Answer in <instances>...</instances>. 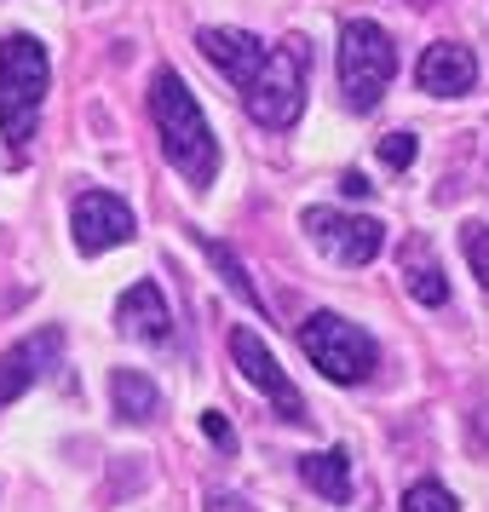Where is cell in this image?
<instances>
[{
	"mask_svg": "<svg viewBox=\"0 0 489 512\" xmlns=\"http://www.w3.org/2000/svg\"><path fill=\"white\" fill-rule=\"evenodd\" d=\"M305 236L334 265H369L386 248V225L380 219H357V213H334V208H305Z\"/></svg>",
	"mask_w": 489,
	"mask_h": 512,
	"instance_id": "8992f818",
	"label": "cell"
},
{
	"mask_svg": "<svg viewBox=\"0 0 489 512\" xmlns=\"http://www.w3.org/2000/svg\"><path fill=\"white\" fill-rule=\"evenodd\" d=\"M150 116H156L167 162L179 167L190 185H213L219 179V139H213L208 116H202V104H196V93L185 87L179 70H156V81H150Z\"/></svg>",
	"mask_w": 489,
	"mask_h": 512,
	"instance_id": "6da1fadb",
	"label": "cell"
},
{
	"mask_svg": "<svg viewBox=\"0 0 489 512\" xmlns=\"http://www.w3.org/2000/svg\"><path fill=\"white\" fill-rule=\"evenodd\" d=\"M380 162L392 167V173L415 167V133H386V139H380Z\"/></svg>",
	"mask_w": 489,
	"mask_h": 512,
	"instance_id": "d6986e66",
	"label": "cell"
},
{
	"mask_svg": "<svg viewBox=\"0 0 489 512\" xmlns=\"http://www.w3.org/2000/svg\"><path fill=\"white\" fill-rule=\"evenodd\" d=\"M461 254H466V265H472V277L484 282V294H489V225H466Z\"/></svg>",
	"mask_w": 489,
	"mask_h": 512,
	"instance_id": "ac0fdd59",
	"label": "cell"
},
{
	"mask_svg": "<svg viewBox=\"0 0 489 512\" xmlns=\"http://www.w3.org/2000/svg\"><path fill=\"white\" fill-rule=\"evenodd\" d=\"M300 351L328 374V380H340V386L369 380L374 363H380V346H374L369 328H363V323H346V317H334V311L305 317V323H300Z\"/></svg>",
	"mask_w": 489,
	"mask_h": 512,
	"instance_id": "5b68a950",
	"label": "cell"
},
{
	"mask_svg": "<svg viewBox=\"0 0 489 512\" xmlns=\"http://www.w3.org/2000/svg\"><path fill=\"white\" fill-rule=\"evenodd\" d=\"M202 432H208V443H219V449H231V426H225V415H219V409H208V415H202Z\"/></svg>",
	"mask_w": 489,
	"mask_h": 512,
	"instance_id": "ffe728a7",
	"label": "cell"
},
{
	"mask_svg": "<svg viewBox=\"0 0 489 512\" xmlns=\"http://www.w3.org/2000/svg\"><path fill=\"white\" fill-rule=\"evenodd\" d=\"M415 81H420V93H432V98H461L478 87V58L461 41H438V47L420 52Z\"/></svg>",
	"mask_w": 489,
	"mask_h": 512,
	"instance_id": "30bf717a",
	"label": "cell"
},
{
	"mask_svg": "<svg viewBox=\"0 0 489 512\" xmlns=\"http://www.w3.org/2000/svg\"><path fill=\"white\" fill-rule=\"evenodd\" d=\"M47 47L35 35H6L0 41V133H6V150H12V167L24 162L29 139H35V121H41V104H47Z\"/></svg>",
	"mask_w": 489,
	"mask_h": 512,
	"instance_id": "7a4b0ae2",
	"label": "cell"
},
{
	"mask_svg": "<svg viewBox=\"0 0 489 512\" xmlns=\"http://www.w3.org/2000/svg\"><path fill=\"white\" fill-rule=\"evenodd\" d=\"M231 357H236V369H242V380H254L259 392L277 403L282 420H305V397L294 392V380L282 374V363L265 351V340H259L254 328H231Z\"/></svg>",
	"mask_w": 489,
	"mask_h": 512,
	"instance_id": "ba28073f",
	"label": "cell"
},
{
	"mask_svg": "<svg viewBox=\"0 0 489 512\" xmlns=\"http://www.w3.org/2000/svg\"><path fill=\"white\" fill-rule=\"evenodd\" d=\"M397 512H461V507H455V495H449L443 484L420 478V484H409V495H403V507Z\"/></svg>",
	"mask_w": 489,
	"mask_h": 512,
	"instance_id": "e0dca14e",
	"label": "cell"
},
{
	"mask_svg": "<svg viewBox=\"0 0 489 512\" xmlns=\"http://www.w3.org/2000/svg\"><path fill=\"white\" fill-rule=\"evenodd\" d=\"M397 75V47L374 18H346L340 24V104L351 116H369L386 98Z\"/></svg>",
	"mask_w": 489,
	"mask_h": 512,
	"instance_id": "3957f363",
	"label": "cell"
},
{
	"mask_svg": "<svg viewBox=\"0 0 489 512\" xmlns=\"http://www.w3.org/2000/svg\"><path fill=\"white\" fill-rule=\"evenodd\" d=\"M196 47L208 52V64L225 70L231 87H248V81L259 75V64H265V52H271L259 35H248V29H202Z\"/></svg>",
	"mask_w": 489,
	"mask_h": 512,
	"instance_id": "7c38bea8",
	"label": "cell"
},
{
	"mask_svg": "<svg viewBox=\"0 0 489 512\" xmlns=\"http://www.w3.org/2000/svg\"><path fill=\"white\" fill-rule=\"evenodd\" d=\"M397 265H403V288H409L426 311L449 305V277H443V259H438V248H432V236H409L403 254H397Z\"/></svg>",
	"mask_w": 489,
	"mask_h": 512,
	"instance_id": "4fadbf2b",
	"label": "cell"
},
{
	"mask_svg": "<svg viewBox=\"0 0 489 512\" xmlns=\"http://www.w3.org/2000/svg\"><path fill=\"white\" fill-rule=\"evenodd\" d=\"M305 70H311V47L300 35H288L277 47L265 52L259 75L242 87V104L259 127H294L305 110Z\"/></svg>",
	"mask_w": 489,
	"mask_h": 512,
	"instance_id": "277c9868",
	"label": "cell"
},
{
	"mask_svg": "<svg viewBox=\"0 0 489 512\" xmlns=\"http://www.w3.org/2000/svg\"><path fill=\"white\" fill-rule=\"evenodd\" d=\"M415 6H426V0H415Z\"/></svg>",
	"mask_w": 489,
	"mask_h": 512,
	"instance_id": "603a6c76",
	"label": "cell"
},
{
	"mask_svg": "<svg viewBox=\"0 0 489 512\" xmlns=\"http://www.w3.org/2000/svg\"><path fill=\"white\" fill-rule=\"evenodd\" d=\"M300 478L323 501H351V466L340 449H311V455H300Z\"/></svg>",
	"mask_w": 489,
	"mask_h": 512,
	"instance_id": "9a60e30c",
	"label": "cell"
},
{
	"mask_svg": "<svg viewBox=\"0 0 489 512\" xmlns=\"http://www.w3.org/2000/svg\"><path fill=\"white\" fill-rule=\"evenodd\" d=\"M110 397H116V415L127 426H144V420L162 415V392H156V380L139 369H116L110 374Z\"/></svg>",
	"mask_w": 489,
	"mask_h": 512,
	"instance_id": "5bb4252c",
	"label": "cell"
},
{
	"mask_svg": "<svg viewBox=\"0 0 489 512\" xmlns=\"http://www.w3.org/2000/svg\"><path fill=\"white\" fill-rule=\"evenodd\" d=\"M116 328L127 340H144V346H167L173 340V317H167V300L156 282H133L116 300Z\"/></svg>",
	"mask_w": 489,
	"mask_h": 512,
	"instance_id": "8fae6325",
	"label": "cell"
},
{
	"mask_svg": "<svg viewBox=\"0 0 489 512\" xmlns=\"http://www.w3.org/2000/svg\"><path fill=\"white\" fill-rule=\"evenodd\" d=\"M208 512H254V507H248L242 495H213V501H208Z\"/></svg>",
	"mask_w": 489,
	"mask_h": 512,
	"instance_id": "7402d4cb",
	"label": "cell"
},
{
	"mask_svg": "<svg viewBox=\"0 0 489 512\" xmlns=\"http://www.w3.org/2000/svg\"><path fill=\"white\" fill-rule=\"evenodd\" d=\"M58 351H64V334H58V328H41L35 340L0 351V409H6V403H18V397H24L29 386L58 363Z\"/></svg>",
	"mask_w": 489,
	"mask_h": 512,
	"instance_id": "9c48e42d",
	"label": "cell"
},
{
	"mask_svg": "<svg viewBox=\"0 0 489 512\" xmlns=\"http://www.w3.org/2000/svg\"><path fill=\"white\" fill-rule=\"evenodd\" d=\"M70 231H75V248L81 254L121 248V242H133V208L121 196H110V190H81L75 196V213H70Z\"/></svg>",
	"mask_w": 489,
	"mask_h": 512,
	"instance_id": "52a82bcc",
	"label": "cell"
},
{
	"mask_svg": "<svg viewBox=\"0 0 489 512\" xmlns=\"http://www.w3.org/2000/svg\"><path fill=\"white\" fill-rule=\"evenodd\" d=\"M340 190H346L351 202H369V196H374V185L357 173V167H351V173H340Z\"/></svg>",
	"mask_w": 489,
	"mask_h": 512,
	"instance_id": "44dd1931",
	"label": "cell"
},
{
	"mask_svg": "<svg viewBox=\"0 0 489 512\" xmlns=\"http://www.w3.org/2000/svg\"><path fill=\"white\" fill-rule=\"evenodd\" d=\"M202 254L219 265V277H225V288H231L236 300H248V311H259V317H265V305H259V294H254V277L242 271V259H236L225 242H202Z\"/></svg>",
	"mask_w": 489,
	"mask_h": 512,
	"instance_id": "2e32d148",
	"label": "cell"
}]
</instances>
